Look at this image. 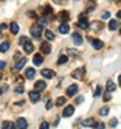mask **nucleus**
Listing matches in <instances>:
<instances>
[{"label":"nucleus","mask_w":121,"mask_h":129,"mask_svg":"<svg viewBox=\"0 0 121 129\" xmlns=\"http://www.w3.org/2000/svg\"><path fill=\"white\" fill-rule=\"evenodd\" d=\"M9 30H11V33H12V34H17V33H18V30H20V27H18V25L16 24V22H11Z\"/></svg>","instance_id":"21"},{"label":"nucleus","mask_w":121,"mask_h":129,"mask_svg":"<svg viewBox=\"0 0 121 129\" xmlns=\"http://www.w3.org/2000/svg\"><path fill=\"white\" fill-rule=\"evenodd\" d=\"M78 26H79L81 29H84V30L89 29V22H87L86 17H82V18H79V22H78Z\"/></svg>","instance_id":"17"},{"label":"nucleus","mask_w":121,"mask_h":129,"mask_svg":"<svg viewBox=\"0 0 121 129\" xmlns=\"http://www.w3.org/2000/svg\"><path fill=\"white\" fill-rule=\"evenodd\" d=\"M69 29H70L69 25H68L66 22H63V24L59 26V31L61 34H66V33H69Z\"/></svg>","instance_id":"15"},{"label":"nucleus","mask_w":121,"mask_h":129,"mask_svg":"<svg viewBox=\"0 0 121 129\" xmlns=\"http://www.w3.org/2000/svg\"><path fill=\"white\" fill-rule=\"evenodd\" d=\"M2 93H3V90H2V87H0V95H2Z\"/></svg>","instance_id":"47"},{"label":"nucleus","mask_w":121,"mask_h":129,"mask_svg":"<svg viewBox=\"0 0 121 129\" xmlns=\"http://www.w3.org/2000/svg\"><path fill=\"white\" fill-rule=\"evenodd\" d=\"M90 2H95V0H90Z\"/></svg>","instance_id":"49"},{"label":"nucleus","mask_w":121,"mask_h":129,"mask_svg":"<svg viewBox=\"0 0 121 129\" xmlns=\"http://www.w3.org/2000/svg\"><path fill=\"white\" fill-rule=\"evenodd\" d=\"M24 91H25L24 87H17V89H16V93H17V94H22Z\"/></svg>","instance_id":"39"},{"label":"nucleus","mask_w":121,"mask_h":129,"mask_svg":"<svg viewBox=\"0 0 121 129\" xmlns=\"http://www.w3.org/2000/svg\"><path fill=\"white\" fill-rule=\"evenodd\" d=\"M25 102L24 101H21V102H16V103H14V104H17V106H21V104H24Z\"/></svg>","instance_id":"45"},{"label":"nucleus","mask_w":121,"mask_h":129,"mask_svg":"<svg viewBox=\"0 0 121 129\" xmlns=\"http://www.w3.org/2000/svg\"><path fill=\"white\" fill-rule=\"evenodd\" d=\"M91 44H93L94 50H102V48H103V46H104V43H103L102 41H99V39H94Z\"/></svg>","instance_id":"18"},{"label":"nucleus","mask_w":121,"mask_h":129,"mask_svg":"<svg viewBox=\"0 0 121 129\" xmlns=\"http://www.w3.org/2000/svg\"><path fill=\"white\" fill-rule=\"evenodd\" d=\"M64 2H65V0H64Z\"/></svg>","instance_id":"50"},{"label":"nucleus","mask_w":121,"mask_h":129,"mask_svg":"<svg viewBox=\"0 0 121 129\" xmlns=\"http://www.w3.org/2000/svg\"><path fill=\"white\" fill-rule=\"evenodd\" d=\"M109 125H111L112 128H115V126L117 125V120H116V119H112V120L109 121Z\"/></svg>","instance_id":"35"},{"label":"nucleus","mask_w":121,"mask_h":129,"mask_svg":"<svg viewBox=\"0 0 121 129\" xmlns=\"http://www.w3.org/2000/svg\"><path fill=\"white\" fill-rule=\"evenodd\" d=\"M52 12H54L52 7H50V5H46V7H44V9H43V14L48 16V14H52Z\"/></svg>","instance_id":"27"},{"label":"nucleus","mask_w":121,"mask_h":129,"mask_svg":"<svg viewBox=\"0 0 121 129\" xmlns=\"http://www.w3.org/2000/svg\"><path fill=\"white\" fill-rule=\"evenodd\" d=\"M25 77L27 80H33L35 77V69L34 68H27L26 72H25Z\"/></svg>","instance_id":"13"},{"label":"nucleus","mask_w":121,"mask_h":129,"mask_svg":"<svg viewBox=\"0 0 121 129\" xmlns=\"http://www.w3.org/2000/svg\"><path fill=\"white\" fill-rule=\"evenodd\" d=\"M30 33H31V35L34 37V38H41V35H42V26H39V25H34L31 29H30Z\"/></svg>","instance_id":"1"},{"label":"nucleus","mask_w":121,"mask_h":129,"mask_svg":"<svg viewBox=\"0 0 121 129\" xmlns=\"http://www.w3.org/2000/svg\"><path fill=\"white\" fill-rule=\"evenodd\" d=\"M103 99H104V101H109V99H111V95H109V93H107V94H105Z\"/></svg>","instance_id":"42"},{"label":"nucleus","mask_w":121,"mask_h":129,"mask_svg":"<svg viewBox=\"0 0 121 129\" xmlns=\"http://www.w3.org/2000/svg\"><path fill=\"white\" fill-rule=\"evenodd\" d=\"M41 74L43 76V77H46V78H52V77H55V71H52V69H47V68H44V69H42Z\"/></svg>","instance_id":"5"},{"label":"nucleus","mask_w":121,"mask_h":129,"mask_svg":"<svg viewBox=\"0 0 121 129\" xmlns=\"http://www.w3.org/2000/svg\"><path fill=\"white\" fill-rule=\"evenodd\" d=\"M29 98H30V101H31L33 103H36L38 101L41 99L39 91H36V90H33V91H30V93H29Z\"/></svg>","instance_id":"3"},{"label":"nucleus","mask_w":121,"mask_h":129,"mask_svg":"<svg viewBox=\"0 0 121 129\" xmlns=\"http://www.w3.org/2000/svg\"><path fill=\"white\" fill-rule=\"evenodd\" d=\"M94 126H96V128H100V129H103V128H104V124H103V123H99V124H96V123H95V125H94Z\"/></svg>","instance_id":"41"},{"label":"nucleus","mask_w":121,"mask_h":129,"mask_svg":"<svg viewBox=\"0 0 121 129\" xmlns=\"http://www.w3.org/2000/svg\"><path fill=\"white\" fill-rule=\"evenodd\" d=\"M116 90V85H115V82L113 81H107V91L108 93H112V91H115Z\"/></svg>","instance_id":"22"},{"label":"nucleus","mask_w":121,"mask_h":129,"mask_svg":"<svg viewBox=\"0 0 121 129\" xmlns=\"http://www.w3.org/2000/svg\"><path fill=\"white\" fill-rule=\"evenodd\" d=\"M5 68V61H0V69H3Z\"/></svg>","instance_id":"44"},{"label":"nucleus","mask_w":121,"mask_h":129,"mask_svg":"<svg viewBox=\"0 0 121 129\" xmlns=\"http://www.w3.org/2000/svg\"><path fill=\"white\" fill-rule=\"evenodd\" d=\"M81 125H82V126H93V128H94L95 120H94V119H86V120H84V121L81 123Z\"/></svg>","instance_id":"20"},{"label":"nucleus","mask_w":121,"mask_h":129,"mask_svg":"<svg viewBox=\"0 0 121 129\" xmlns=\"http://www.w3.org/2000/svg\"><path fill=\"white\" fill-rule=\"evenodd\" d=\"M74 113V107L73 106H66V107L63 110V116L64 117H69Z\"/></svg>","instance_id":"8"},{"label":"nucleus","mask_w":121,"mask_h":129,"mask_svg":"<svg viewBox=\"0 0 121 129\" xmlns=\"http://www.w3.org/2000/svg\"><path fill=\"white\" fill-rule=\"evenodd\" d=\"M100 93H102V87L100 86H96V90H95V93H94V98H98L100 95Z\"/></svg>","instance_id":"32"},{"label":"nucleus","mask_w":121,"mask_h":129,"mask_svg":"<svg viewBox=\"0 0 121 129\" xmlns=\"http://www.w3.org/2000/svg\"><path fill=\"white\" fill-rule=\"evenodd\" d=\"M34 87H35V90L36 91H43L44 89H46V82L44 81H36L35 82V85H34Z\"/></svg>","instance_id":"10"},{"label":"nucleus","mask_w":121,"mask_h":129,"mask_svg":"<svg viewBox=\"0 0 121 129\" xmlns=\"http://www.w3.org/2000/svg\"><path fill=\"white\" fill-rule=\"evenodd\" d=\"M68 54H69V55H72V56L74 55V57H75V56H78V55H79V52H78L77 50H73V48H69V50H68Z\"/></svg>","instance_id":"31"},{"label":"nucleus","mask_w":121,"mask_h":129,"mask_svg":"<svg viewBox=\"0 0 121 129\" xmlns=\"http://www.w3.org/2000/svg\"><path fill=\"white\" fill-rule=\"evenodd\" d=\"M43 56L41 55V54H36L35 56H34V59H33V63H34V65H42V63H43Z\"/></svg>","instance_id":"19"},{"label":"nucleus","mask_w":121,"mask_h":129,"mask_svg":"<svg viewBox=\"0 0 121 129\" xmlns=\"http://www.w3.org/2000/svg\"><path fill=\"white\" fill-rule=\"evenodd\" d=\"M44 37H46L48 41L55 39V34H54V31H51V30H46V31H44Z\"/></svg>","instance_id":"23"},{"label":"nucleus","mask_w":121,"mask_h":129,"mask_svg":"<svg viewBox=\"0 0 121 129\" xmlns=\"http://www.w3.org/2000/svg\"><path fill=\"white\" fill-rule=\"evenodd\" d=\"M14 126H16L17 129H25V128H27V121L24 117H21V119L17 120V123L14 124Z\"/></svg>","instance_id":"9"},{"label":"nucleus","mask_w":121,"mask_h":129,"mask_svg":"<svg viewBox=\"0 0 121 129\" xmlns=\"http://www.w3.org/2000/svg\"><path fill=\"white\" fill-rule=\"evenodd\" d=\"M51 107H52V101H48V102H47V104H46V108H47V110H50Z\"/></svg>","instance_id":"40"},{"label":"nucleus","mask_w":121,"mask_h":129,"mask_svg":"<svg viewBox=\"0 0 121 129\" xmlns=\"http://www.w3.org/2000/svg\"><path fill=\"white\" fill-rule=\"evenodd\" d=\"M60 20L61 21H64V22H66V21H69L70 20V14H69V12L68 11H63V12H60Z\"/></svg>","instance_id":"16"},{"label":"nucleus","mask_w":121,"mask_h":129,"mask_svg":"<svg viewBox=\"0 0 121 129\" xmlns=\"http://www.w3.org/2000/svg\"><path fill=\"white\" fill-rule=\"evenodd\" d=\"M111 17V13L109 12H104L103 14H102V20H108Z\"/></svg>","instance_id":"33"},{"label":"nucleus","mask_w":121,"mask_h":129,"mask_svg":"<svg viewBox=\"0 0 121 129\" xmlns=\"http://www.w3.org/2000/svg\"><path fill=\"white\" fill-rule=\"evenodd\" d=\"M5 29H7V25H5V24H2V25H0V31H4Z\"/></svg>","instance_id":"43"},{"label":"nucleus","mask_w":121,"mask_h":129,"mask_svg":"<svg viewBox=\"0 0 121 129\" xmlns=\"http://www.w3.org/2000/svg\"><path fill=\"white\" fill-rule=\"evenodd\" d=\"M2 77H3V76H2V73H0V80H2Z\"/></svg>","instance_id":"48"},{"label":"nucleus","mask_w":121,"mask_h":129,"mask_svg":"<svg viewBox=\"0 0 121 129\" xmlns=\"http://www.w3.org/2000/svg\"><path fill=\"white\" fill-rule=\"evenodd\" d=\"M118 26H120V24H118L117 20H111L109 24H108V29L111 30V31H115V30H117Z\"/></svg>","instance_id":"11"},{"label":"nucleus","mask_w":121,"mask_h":129,"mask_svg":"<svg viewBox=\"0 0 121 129\" xmlns=\"http://www.w3.org/2000/svg\"><path fill=\"white\" fill-rule=\"evenodd\" d=\"M27 16H29V17H31V18H35V17H36V14H35L34 11H30V12H27Z\"/></svg>","instance_id":"36"},{"label":"nucleus","mask_w":121,"mask_h":129,"mask_svg":"<svg viewBox=\"0 0 121 129\" xmlns=\"http://www.w3.org/2000/svg\"><path fill=\"white\" fill-rule=\"evenodd\" d=\"M25 64H26V59L24 57V59H21L20 61H17V63H16V65L13 67V69H12V72H18V71H21L22 68L25 67Z\"/></svg>","instance_id":"4"},{"label":"nucleus","mask_w":121,"mask_h":129,"mask_svg":"<svg viewBox=\"0 0 121 129\" xmlns=\"http://www.w3.org/2000/svg\"><path fill=\"white\" fill-rule=\"evenodd\" d=\"M108 112H109V108L108 107H103L99 110V115L100 116H105V115H108Z\"/></svg>","instance_id":"30"},{"label":"nucleus","mask_w":121,"mask_h":129,"mask_svg":"<svg viewBox=\"0 0 121 129\" xmlns=\"http://www.w3.org/2000/svg\"><path fill=\"white\" fill-rule=\"evenodd\" d=\"M13 126H14V124L12 123V121H3V124H2V128L3 129H11Z\"/></svg>","instance_id":"24"},{"label":"nucleus","mask_w":121,"mask_h":129,"mask_svg":"<svg viewBox=\"0 0 121 129\" xmlns=\"http://www.w3.org/2000/svg\"><path fill=\"white\" fill-rule=\"evenodd\" d=\"M72 76H73L75 80H79V81H81V80H84V76H85V68H82V67H81V68H77V69L73 72Z\"/></svg>","instance_id":"2"},{"label":"nucleus","mask_w":121,"mask_h":129,"mask_svg":"<svg viewBox=\"0 0 121 129\" xmlns=\"http://www.w3.org/2000/svg\"><path fill=\"white\" fill-rule=\"evenodd\" d=\"M9 48V43L8 42H3L2 44H0V52H7Z\"/></svg>","instance_id":"26"},{"label":"nucleus","mask_w":121,"mask_h":129,"mask_svg":"<svg viewBox=\"0 0 121 129\" xmlns=\"http://www.w3.org/2000/svg\"><path fill=\"white\" fill-rule=\"evenodd\" d=\"M22 46H24V50H25L26 54H31V52L34 51V44H33L31 42H30L29 39H27L24 44H22Z\"/></svg>","instance_id":"6"},{"label":"nucleus","mask_w":121,"mask_h":129,"mask_svg":"<svg viewBox=\"0 0 121 129\" xmlns=\"http://www.w3.org/2000/svg\"><path fill=\"white\" fill-rule=\"evenodd\" d=\"M26 41H27V38H26V37H21V38H20V44L22 46V44H24Z\"/></svg>","instance_id":"37"},{"label":"nucleus","mask_w":121,"mask_h":129,"mask_svg":"<svg viewBox=\"0 0 121 129\" xmlns=\"http://www.w3.org/2000/svg\"><path fill=\"white\" fill-rule=\"evenodd\" d=\"M84 99H85L84 96H78L77 99H75V103H77V104H79V103H82V102H84Z\"/></svg>","instance_id":"38"},{"label":"nucleus","mask_w":121,"mask_h":129,"mask_svg":"<svg viewBox=\"0 0 121 129\" xmlns=\"http://www.w3.org/2000/svg\"><path fill=\"white\" fill-rule=\"evenodd\" d=\"M54 2H55L56 4H60V3H63V2H64V0H54Z\"/></svg>","instance_id":"46"},{"label":"nucleus","mask_w":121,"mask_h":129,"mask_svg":"<svg viewBox=\"0 0 121 129\" xmlns=\"http://www.w3.org/2000/svg\"><path fill=\"white\" fill-rule=\"evenodd\" d=\"M68 61V56H65V55H61L59 57V60H57V64L59 65H61V64H65Z\"/></svg>","instance_id":"28"},{"label":"nucleus","mask_w":121,"mask_h":129,"mask_svg":"<svg viewBox=\"0 0 121 129\" xmlns=\"http://www.w3.org/2000/svg\"><path fill=\"white\" fill-rule=\"evenodd\" d=\"M47 128H50V124L47 123V121H43V123L41 124V129H47Z\"/></svg>","instance_id":"34"},{"label":"nucleus","mask_w":121,"mask_h":129,"mask_svg":"<svg viewBox=\"0 0 121 129\" xmlns=\"http://www.w3.org/2000/svg\"><path fill=\"white\" fill-rule=\"evenodd\" d=\"M66 102V98L64 96H59L57 99H56V106H59V107H61V106H64Z\"/></svg>","instance_id":"25"},{"label":"nucleus","mask_w":121,"mask_h":129,"mask_svg":"<svg viewBox=\"0 0 121 129\" xmlns=\"http://www.w3.org/2000/svg\"><path fill=\"white\" fill-rule=\"evenodd\" d=\"M72 38H73V42H74L75 46H81V44H82V37L78 33H73Z\"/></svg>","instance_id":"14"},{"label":"nucleus","mask_w":121,"mask_h":129,"mask_svg":"<svg viewBox=\"0 0 121 129\" xmlns=\"http://www.w3.org/2000/svg\"><path fill=\"white\" fill-rule=\"evenodd\" d=\"M41 51H42V54H50V52H51V46H50L47 42H42Z\"/></svg>","instance_id":"12"},{"label":"nucleus","mask_w":121,"mask_h":129,"mask_svg":"<svg viewBox=\"0 0 121 129\" xmlns=\"http://www.w3.org/2000/svg\"><path fill=\"white\" fill-rule=\"evenodd\" d=\"M78 93V86L77 85H70L69 87L66 89V95L68 96H73Z\"/></svg>","instance_id":"7"},{"label":"nucleus","mask_w":121,"mask_h":129,"mask_svg":"<svg viewBox=\"0 0 121 129\" xmlns=\"http://www.w3.org/2000/svg\"><path fill=\"white\" fill-rule=\"evenodd\" d=\"M36 25H39V26H46L47 25V20L46 18H44V17H39V18H38V24Z\"/></svg>","instance_id":"29"}]
</instances>
